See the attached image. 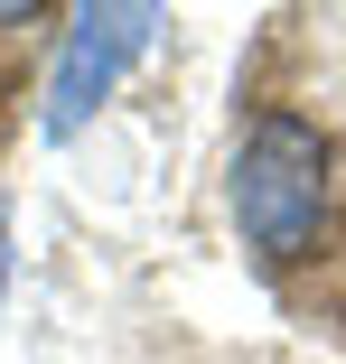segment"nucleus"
I'll return each instance as SVG.
<instances>
[{
    "instance_id": "f257e3e1",
    "label": "nucleus",
    "mask_w": 346,
    "mask_h": 364,
    "mask_svg": "<svg viewBox=\"0 0 346 364\" xmlns=\"http://www.w3.org/2000/svg\"><path fill=\"white\" fill-rule=\"evenodd\" d=\"M234 225L271 271H290L318 243V225H327V140H318V122L262 112L243 131V150H234Z\"/></svg>"
},
{
    "instance_id": "7ed1b4c3",
    "label": "nucleus",
    "mask_w": 346,
    "mask_h": 364,
    "mask_svg": "<svg viewBox=\"0 0 346 364\" xmlns=\"http://www.w3.org/2000/svg\"><path fill=\"white\" fill-rule=\"evenodd\" d=\"M0 299H10V205H0Z\"/></svg>"
},
{
    "instance_id": "f03ea898",
    "label": "nucleus",
    "mask_w": 346,
    "mask_h": 364,
    "mask_svg": "<svg viewBox=\"0 0 346 364\" xmlns=\"http://www.w3.org/2000/svg\"><path fill=\"white\" fill-rule=\"evenodd\" d=\"M159 28H169V10H150V0H94V10L65 19L56 75H47V140H75V131L112 103V85L150 56Z\"/></svg>"
}]
</instances>
